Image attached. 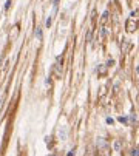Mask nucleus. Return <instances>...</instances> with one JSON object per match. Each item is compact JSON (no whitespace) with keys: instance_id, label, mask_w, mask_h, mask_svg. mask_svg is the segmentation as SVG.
I'll return each instance as SVG.
<instances>
[{"instance_id":"f257e3e1","label":"nucleus","mask_w":139,"mask_h":156,"mask_svg":"<svg viewBox=\"0 0 139 156\" xmlns=\"http://www.w3.org/2000/svg\"><path fill=\"white\" fill-rule=\"evenodd\" d=\"M125 28H127V31L128 33H133V31H136V28H137V23H136V20H127V23H125Z\"/></svg>"},{"instance_id":"f03ea898","label":"nucleus","mask_w":139,"mask_h":156,"mask_svg":"<svg viewBox=\"0 0 139 156\" xmlns=\"http://www.w3.org/2000/svg\"><path fill=\"white\" fill-rule=\"evenodd\" d=\"M113 147H114V150H116V151H121V150H122V144H121V141H114Z\"/></svg>"},{"instance_id":"7ed1b4c3","label":"nucleus","mask_w":139,"mask_h":156,"mask_svg":"<svg viewBox=\"0 0 139 156\" xmlns=\"http://www.w3.org/2000/svg\"><path fill=\"white\" fill-rule=\"evenodd\" d=\"M98 147H99V148H105V147H107V142H105V139L99 138V139H98Z\"/></svg>"},{"instance_id":"20e7f679","label":"nucleus","mask_w":139,"mask_h":156,"mask_svg":"<svg viewBox=\"0 0 139 156\" xmlns=\"http://www.w3.org/2000/svg\"><path fill=\"white\" fill-rule=\"evenodd\" d=\"M36 37L37 40H42V28H36Z\"/></svg>"},{"instance_id":"39448f33","label":"nucleus","mask_w":139,"mask_h":156,"mask_svg":"<svg viewBox=\"0 0 139 156\" xmlns=\"http://www.w3.org/2000/svg\"><path fill=\"white\" fill-rule=\"evenodd\" d=\"M107 73V66L105 65H99V74H105Z\"/></svg>"},{"instance_id":"423d86ee","label":"nucleus","mask_w":139,"mask_h":156,"mask_svg":"<svg viewBox=\"0 0 139 156\" xmlns=\"http://www.w3.org/2000/svg\"><path fill=\"white\" fill-rule=\"evenodd\" d=\"M45 141H46V145H50V148L53 147V144H51V141H53V136H46V138H45Z\"/></svg>"},{"instance_id":"0eeeda50","label":"nucleus","mask_w":139,"mask_h":156,"mask_svg":"<svg viewBox=\"0 0 139 156\" xmlns=\"http://www.w3.org/2000/svg\"><path fill=\"white\" fill-rule=\"evenodd\" d=\"M136 16H137V9H134V11L131 12V20H136Z\"/></svg>"},{"instance_id":"6e6552de","label":"nucleus","mask_w":139,"mask_h":156,"mask_svg":"<svg viewBox=\"0 0 139 156\" xmlns=\"http://www.w3.org/2000/svg\"><path fill=\"white\" fill-rule=\"evenodd\" d=\"M107 19H108V11L104 12V16H102V22H107Z\"/></svg>"},{"instance_id":"1a4fd4ad","label":"nucleus","mask_w":139,"mask_h":156,"mask_svg":"<svg viewBox=\"0 0 139 156\" xmlns=\"http://www.w3.org/2000/svg\"><path fill=\"white\" fill-rule=\"evenodd\" d=\"M130 156H137V147H134L133 150H131V154Z\"/></svg>"},{"instance_id":"9d476101","label":"nucleus","mask_w":139,"mask_h":156,"mask_svg":"<svg viewBox=\"0 0 139 156\" xmlns=\"http://www.w3.org/2000/svg\"><path fill=\"white\" fill-rule=\"evenodd\" d=\"M74 153H76V150L73 148V150H70V151H68V154H66V156H74Z\"/></svg>"},{"instance_id":"9b49d317","label":"nucleus","mask_w":139,"mask_h":156,"mask_svg":"<svg viewBox=\"0 0 139 156\" xmlns=\"http://www.w3.org/2000/svg\"><path fill=\"white\" fill-rule=\"evenodd\" d=\"M11 6V0H6V5H5V9H9Z\"/></svg>"},{"instance_id":"f8f14e48","label":"nucleus","mask_w":139,"mask_h":156,"mask_svg":"<svg viewBox=\"0 0 139 156\" xmlns=\"http://www.w3.org/2000/svg\"><path fill=\"white\" fill-rule=\"evenodd\" d=\"M46 27H51V17L46 19Z\"/></svg>"},{"instance_id":"ddd939ff","label":"nucleus","mask_w":139,"mask_h":156,"mask_svg":"<svg viewBox=\"0 0 139 156\" xmlns=\"http://www.w3.org/2000/svg\"><path fill=\"white\" fill-rule=\"evenodd\" d=\"M119 122H124V124H125V122H127V118H124V116H121V118H119Z\"/></svg>"},{"instance_id":"4468645a","label":"nucleus","mask_w":139,"mask_h":156,"mask_svg":"<svg viewBox=\"0 0 139 156\" xmlns=\"http://www.w3.org/2000/svg\"><path fill=\"white\" fill-rule=\"evenodd\" d=\"M107 33H108L107 28H102V36H107Z\"/></svg>"},{"instance_id":"2eb2a0df","label":"nucleus","mask_w":139,"mask_h":156,"mask_svg":"<svg viewBox=\"0 0 139 156\" xmlns=\"http://www.w3.org/2000/svg\"><path fill=\"white\" fill-rule=\"evenodd\" d=\"M107 124H110V125H111V124H113V119H111V118H107Z\"/></svg>"},{"instance_id":"dca6fc26","label":"nucleus","mask_w":139,"mask_h":156,"mask_svg":"<svg viewBox=\"0 0 139 156\" xmlns=\"http://www.w3.org/2000/svg\"><path fill=\"white\" fill-rule=\"evenodd\" d=\"M54 3H56V6H57V3H59V0H54Z\"/></svg>"},{"instance_id":"f3484780","label":"nucleus","mask_w":139,"mask_h":156,"mask_svg":"<svg viewBox=\"0 0 139 156\" xmlns=\"http://www.w3.org/2000/svg\"><path fill=\"white\" fill-rule=\"evenodd\" d=\"M51 156H54V154H51Z\"/></svg>"},{"instance_id":"a211bd4d","label":"nucleus","mask_w":139,"mask_h":156,"mask_svg":"<svg viewBox=\"0 0 139 156\" xmlns=\"http://www.w3.org/2000/svg\"><path fill=\"white\" fill-rule=\"evenodd\" d=\"M98 156H99V154H98Z\"/></svg>"}]
</instances>
